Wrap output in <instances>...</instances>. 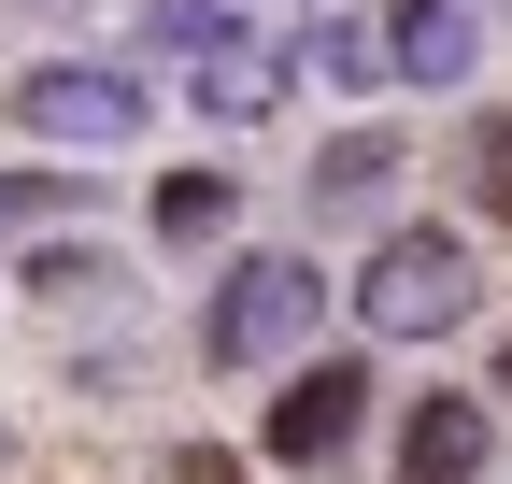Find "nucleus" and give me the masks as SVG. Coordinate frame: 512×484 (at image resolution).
<instances>
[{"instance_id": "9d476101", "label": "nucleus", "mask_w": 512, "mask_h": 484, "mask_svg": "<svg viewBox=\"0 0 512 484\" xmlns=\"http://www.w3.org/2000/svg\"><path fill=\"white\" fill-rule=\"evenodd\" d=\"M57 214H86V171H0V242H29Z\"/></svg>"}, {"instance_id": "0eeeda50", "label": "nucleus", "mask_w": 512, "mask_h": 484, "mask_svg": "<svg viewBox=\"0 0 512 484\" xmlns=\"http://www.w3.org/2000/svg\"><path fill=\"white\" fill-rule=\"evenodd\" d=\"M498 428H484V399H413V428H399V484H484Z\"/></svg>"}, {"instance_id": "1a4fd4ad", "label": "nucleus", "mask_w": 512, "mask_h": 484, "mask_svg": "<svg viewBox=\"0 0 512 484\" xmlns=\"http://www.w3.org/2000/svg\"><path fill=\"white\" fill-rule=\"evenodd\" d=\"M299 72H328V86L370 100V86H384V15H328V29L299 43Z\"/></svg>"}, {"instance_id": "6e6552de", "label": "nucleus", "mask_w": 512, "mask_h": 484, "mask_svg": "<svg viewBox=\"0 0 512 484\" xmlns=\"http://www.w3.org/2000/svg\"><path fill=\"white\" fill-rule=\"evenodd\" d=\"M399 200V129H342L313 157V214H384Z\"/></svg>"}, {"instance_id": "9b49d317", "label": "nucleus", "mask_w": 512, "mask_h": 484, "mask_svg": "<svg viewBox=\"0 0 512 484\" xmlns=\"http://www.w3.org/2000/svg\"><path fill=\"white\" fill-rule=\"evenodd\" d=\"M242 15H228V0H143V57H214Z\"/></svg>"}, {"instance_id": "f8f14e48", "label": "nucleus", "mask_w": 512, "mask_h": 484, "mask_svg": "<svg viewBox=\"0 0 512 484\" xmlns=\"http://www.w3.org/2000/svg\"><path fill=\"white\" fill-rule=\"evenodd\" d=\"M470 214L512 228V114H484V143H470Z\"/></svg>"}, {"instance_id": "f257e3e1", "label": "nucleus", "mask_w": 512, "mask_h": 484, "mask_svg": "<svg viewBox=\"0 0 512 484\" xmlns=\"http://www.w3.org/2000/svg\"><path fill=\"white\" fill-rule=\"evenodd\" d=\"M15 143H57V157H128L157 129V86L128 72V57H29L15 72Z\"/></svg>"}, {"instance_id": "39448f33", "label": "nucleus", "mask_w": 512, "mask_h": 484, "mask_svg": "<svg viewBox=\"0 0 512 484\" xmlns=\"http://www.w3.org/2000/svg\"><path fill=\"white\" fill-rule=\"evenodd\" d=\"M185 86H200V114H214V129H271V114H285V86H299V43L228 29L214 57H185Z\"/></svg>"}, {"instance_id": "4468645a", "label": "nucleus", "mask_w": 512, "mask_h": 484, "mask_svg": "<svg viewBox=\"0 0 512 484\" xmlns=\"http://www.w3.org/2000/svg\"><path fill=\"white\" fill-rule=\"evenodd\" d=\"M15 15H86V0H15Z\"/></svg>"}, {"instance_id": "2eb2a0df", "label": "nucleus", "mask_w": 512, "mask_h": 484, "mask_svg": "<svg viewBox=\"0 0 512 484\" xmlns=\"http://www.w3.org/2000/svg\"><path fill=\"white\" fill-rule=\"evenodd\" d=\"M498 399H512V356H498Z\"/></svg>"}, {"instance_id": "423d86ee", "label": "nucleus", "mask_w": 512, "mask_h": 484, "mask_svg": "<svg viewBox=\"0 0 512 484\" xmlns=\"http://www.w3.org/2000/svg\"><path fill=\"white\" fill-rule=\"evenodd\" d=\"M356 399H370V371H299V385L271 399V456H285V470H328V456L356 442Z\"/></svg>"}, {"instance_id": "7ed1b4c3", "label": "nucleus", "mask_w": 512, "mask_h": 484, "mask_svg": "<svg viewBox=\"0 0 512 484\" xmlns=\"http://www.w3.org/2000/svg\"><path fill=\"white\" fill-rule=\"evenodd\" d=\"M313 328H328V271L313 257H228L214 314H200V356L214 371H285Z\"/></svg>"}, {"instance_id": "ddd939ff", "label": "nucleus", "mask_w": 512, "mask_h": 484, "mask_svg": "<svg viewBox=\"0 0 512 484\" xmlns=\"http://www.w3.org/2000/svg\"><path fill=\"white\" fill-rule=\"evenodd\" d=\"M157 228H171V242H214V228H228V186H214V171H185V186H157Z\"/></svg>"}, {"instance_id": "20e7f679", "label": "nucleus", "mask_w": 512, "mask_h": 484, "mask_svg": "<svg viewBox=\"0 0 512 484\" xmlns=\"http://www.w3.org/2000/svg\"><path fill=\"white\" fill-rule=\"evenodd\" d=\"M484 72V0H384V86H470Z\"/></svg>"}, {"instance_id": "f03ea898", "label": "nucleus", "mask_w": 512, "mask_h": 484, "mask_svg": "<svg viewBox=\"0 0 512 484\" xmlns=\"http://www.w3.org/2000/svg\"><path fill=\"white\" fill-rule=\"evenodd\" d=\"M470 299H484L470 228H384L370 271H356V328L370 342H441V328H470Z\"/></svg>"}]
</instances>
